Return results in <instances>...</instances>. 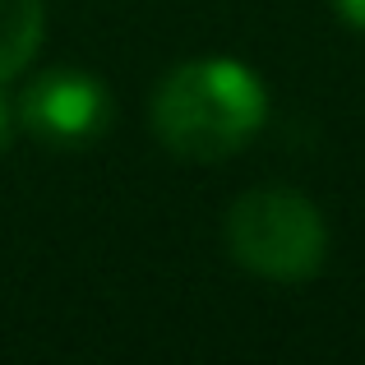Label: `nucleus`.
<instances>
[{"instance_id":"nucleus-1","label":"nucleus","mask_w":365,"mask_h":365,"mask_svg":"<svg viewBox=\"0 0 365 365\" xmlns=\"http://www.w3.org/2000/svg\"><path fill=\"white\" fill-rule=\"evenodd\" d=\"M268 116V93L250 65L232 56L185 61L153 93V130L162 148L185 162L241 153Z\"/></svg>"},{"instance_id":"nucleus-2","label":"nucleus","mask_w":365,"mask_h":365,"mask_svg":"<svg viewBox=\"0 0 365 365\" xmlns=\"http://www.w3.org/2000/svg\"><path fill=\"white\" fill-rule=\"evenodd\" d=\"M227 250L255 277L305 282L329 259L324 213L296 190H250L227 208Z\"/></svg>"},{"instance_id":"nucleus-3","label":"nucleus","mask_w":365,"mask_h":365,"mask_svg":"<svg viewBox=\"0 0 365 365\" xmlns=\"http://www.w3.org/2000/svg\"><path fill=\"white\" fill-rule=\"evenodd\" d=\"M14 120L46 148H88L111 125V93L88 70L56 65L24 88Z\"/></svg>"},{"instance_id":"nucleus-4","label":"nucleus","mask_w":365,"mask_h":365,"mask_svg":"<svg viewBox=\"0 0 365 365\" xmlns=\"http://www.w3.org/2000/svg\"><path fill=\"white\" fill-rule=\"evenodd\" d=\"M42 0H0V83L19 79L42 46Z\"/></svg>"},{"instance_id":"nucleus-5","label":"nucleus","mask_w":365,"mask_h":365,"mask_svg":"<svg viewBox=\"0 0 365 365\" xmlns=\"http://www.w3.org/2000/svg\"><path fill=\"white\" fill-rule=\"evenodd\" d=\"M333 9H338L351 28H361V33H365V0H333Z\"/></svg>"},{"instance_id":"nucleus-6","label":"nucleus","mask_w":365,"mask_h":365,"mask_svg":"<svg viewBox=\"0 0 365 365\" xmlns=\"http://www.w3.org/2000/svg\"><path fill=\"white\" fill-rule=\"evenodd\" d=\"M14 130H19V120H14V102H5V98H0V153L9 148Z\"/></svg>"}]
</instances>
